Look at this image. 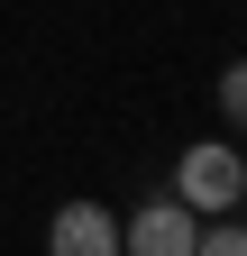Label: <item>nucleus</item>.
<instances>
[{"label": "nucleus", "instance_id": "nucleus-5", "mask_svg": "<svg viewBox=\"0 0 247 256\" xmlns=\"http://www.w3.org/2000/svg\"><path fill=\"white\" fill-rule=\"evenodd\" d=\"M192 256H247V220H229V229H202Z\"/></svg>", "mask_w": 247, "mask_h": 256}, {"label": "nucleus", "instance_id": "nucleus-3", "mask_svg": "<svg viewBox=\"0 0 247 256\" xmlns=\"http://www.w3.org/2000/svg\"><path fill=\"white\" fill-rule=\"evenodd\" d=\"M46 256H119V220L101 202H64L46 220Z\"/></svg>", "mask_w": 247, "mask_h": 256}, {"label": "nucleus", "instance_id": "nucleus-4", "mask_svg": "<svg viewBox=\"0 0 247 256\" xmlns=\"http://www.w3.org/2000/svg\"><path fill=\"white\" fill-rule=\"evenodd\" d=\"M220 119H229L238 138H247V55H238L229 74H220Z\"/></svg>", "mask_w": 247, "mask_h": 256}, {"label": "nucleus", "instance_id": "nucleus-2", "mask_svg": "<svg viewBox=\"0 0 247 256\" xmlns=\"http://www.w3.org/2000/svg\"><path fill=\"white\" fill-rule=\"evenodd\" d=\"M192 238H202V210H183L174 192L146 202L138 220H119V256H192Z\"/></svg>", "mask_w": 247, "mask_h": 256}, {"label": "nucleus", "instance_id": "nucleus-1", "mask_svg": "<svg viewBox=\"0 0 247 256\" xmlns=\"http://www.w3.org/2000/svg\"><path fill=\"white\" fill-rule=\"evenodd\" d=\"M174 202L183 210H202V220H229L247 202V156L229 138H202V146H183L174 156Z\"/></svg>", "mask_w": 247, "mask_h": 256}]
</instances>
